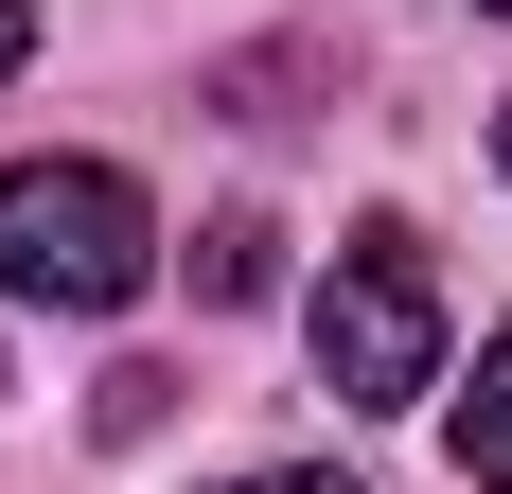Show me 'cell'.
<instances>
[{
	"instance_id": "2",
	"label": "cell",
	"mask_w": 512,
	"mask_h": 494,
	"mask_svg": "<svg viewBox=\"0 0 512 494\" xmlns=\"http://www.w3.org/2000/svg\"><path fill=\"white\" fill-rule=\"evenodd\" d=\"M301 336H318V389L354 406V424H389V406H424V389H442V265H424V230H407V212H371V230L318 265Z\"/></svg>"
},
{
	"instance_id": "9",
	"label": "cell",
	"mask_w": 512,
	"mask_h": 494,
	"mask_svg": "<svg viewBox=\"0 0 512 494\" xmlns=\"http://www.w3.org/2000/svg\"><path fill=\"white\" fill-rule=\"evenodd\" d=\"M495 18H512V0H495Z\"/></svg>"
},
{
	"instance_id": "5",
	"label": "cell",
	"mask_w": 512,
	"mask_h": 494,
	"mask_svg": "<svg viewBox=\"0 0 512 494\" xmlns=\"http://www.w3.org/2000/svg\"><path fill=\"white\" fill-rule=\"evenodd\" d=\"M89 424H106V442H159V424H177V371H142V353H124V371L89 389Z\"/></svg>"
},
{
	"instance_id": "3",
	"label": "cell",
	"mask_w": 512,
	"mask_h": 494,
	"mask_svg": "<svg viewBox=\"0 0 512 494\" xmlns=\"http://www.w3.org/2000/svg\"><path fill=\"white\" fill-rule=\"evenodd\" d=\"M177 265H195V300H212V318H248V300H283V230H265V212H212V230L177 247Z\"/></svg>"
},
{
	"instance_id": "4",
	"label": "cell",
	"mask_w": 512,
	"mask_h": 494,
	"mask_svg": "<svg viewBox=\"0 0 512 494\" xmlns=\"http://www.w3.org/2000/svg\"><path fill=\"white\" fill-rule=\"evenodd\" d=\"M460 477L512 494V318H495V353H477V389H460Z\"/></svg>"
},
{
	"instance_id": "6",
	"label": "cell",
	"mask_w": 512,
	"mask_h": 494,
	"mask_svg": "<svg viewBox=\"0 0 512 494\" xmlns=\"http://www.w3.org/2000/svg\"><path fill=\"white\" fill-rule=\"evenodd\" d=\"M230 494H354V477H318V459H283V477H230Z\"/></svg>"
},
{
	"instance_id": "8",
	"label": "cell",
	"mask_w": 512,
	"mask_h": 494,
	"mask_svg": "<svg viewBox=\"0 0 512 494\" xmlns=\"http://www.w3.org/2000/svg\"><path fill=\"white\" fill-rule=\"evenodd\" d=\"M495 159H512V106H495Z\"/></svg>"
},
{
	"instance_id": "1",
	"label": "cell",
	"mask_w": 512,
	"mask_h": 494,
	"mask_svg": "<svg viewBox=\"0 0 512 494\" xmlns=\"http://www.w3.org/2000/svg\"><path fill=\"white\" fill-rule=\"evenodd\" d=\"M159 283V212L124 159H0V300L36 318H124Z\"/></svg>"
},
{
	"instance_id": "7",
	"label": "cell",
	"mask_w": 512,
	"mask_h": 494,
	"mask_svg": "<svg viewBox=\"0 0 512 494\" xmlns=\"http://www.w3.org/2000/svg\"><path fill=\"white\" fill-rule=\"evenodd\" d=\"M18 53H36V0H0V89H18Z\"/></svg>"
}]
</instances>
